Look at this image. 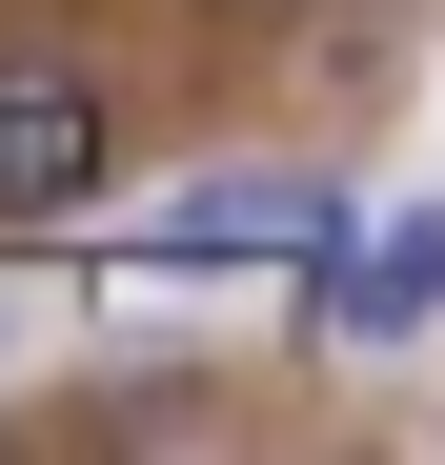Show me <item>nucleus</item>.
Wrapping results in <instances>:
<instances>
[{"instance_id":"nucleus-1","label":"nucleus","mask_w":445,"mask_h":465,"mask_svg":"<svg viewBox=\"0 0 445 465\" xmlns=\"http://www.w3.org/2000/svg\"><path fill=\"white\" fill-rule=\"evenodd\" d=\"M445 324V203H385V223H344V243L304 263V344H425Z\"/></svg>"},{"instance_id":"nucleus-3","label":"nucleus","mask_w":445,"mask_h":465,"mask_svg":"<svg viewBox=\"0 0 445 465\" xmlns=\"http://www.w3.org/2000/svg\"><path fill=\"white\" fill-rule=\"evenodd\" d=\"M102 183V82H61V61H0V223H61Z\"/></svg>"},{"instance_id":"nucleus-4","label":"nucleus","mask_w":445,"mask_h":465,"mask_svg":"<svg viewBox=\"0 0 445 465\" xmlns=\"http://www.w3.org/2000/svg\"><path fill=\"white\" fill-rule=\"evenodd\" d=\"M222 21H283V0H222Z\"/></svg>"},{"instance_id":"nucleus-2","label":"nucleus","mask_w":445,"mask_h":465,"mask_svg":"<svg viewBox=\"0 0 445 465\" xmlns=\"http://www.w3.org/2000/svg\"><path fill=\"white\" fill-rule=\"evenodd\" d=\"M324 243H344V183H304V163H222L203 203L142 223V263H163V283H203V263H324Z\"/></svg>"}]
</instances>
